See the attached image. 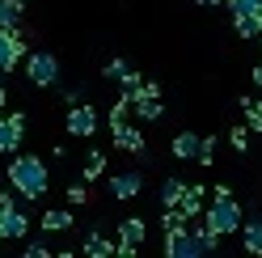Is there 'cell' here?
<instances>
[{
  "mask_svg": "<svg viewBox=\"0 0 262 258\" xmlns=\"http://www.w3.org/2000/svg\"><path fill=\"white\" fill-rule=\"evenodd\" d=\"M203 220H207V229L220 233V237L241 233V224H245V220H241V203L233 199V190H228V186H216V195H211Z\"/></svg>",
  "mask_w": 262,
  "mask_h": 258,
  "instance_id": "7a4b0ae2",
  "label": "cell"
},
{
  "mask_svg": "<svg viewBox=\"0 0 262 258\" xmlns=\"http://www.w3.org/2000/svg\"><path fill=\"white\" fill-rule=\"evenodd\" d=\"M26 76H30V85L51 89L55 80H59V59H55L51 51H30V55H26Z\"/></svg>",
  "mask_w": 262,
  "mask_h": 258,
  "instance_id": "8992f818",
  "label": "cell"
},
{
  "mask_svg": "<svg viewBox=\"0 0 262 258\" xmlns=\"http://www.w3.org/2000/svg\"><path fill=\"white\" fill-rule=\"evenodd\" d=\"M199 140H203V136H194V132H178V136L169 140V153H173L178 161H194V153H199Z\"/></svg>",
  "mask_w": 262,
  "mask_h": 258,
  "instance_id": "8fae6325",
  "label": "cell"
},
{
  "mask_svg": "<svg viewBox=\"0 0 262 258\" xmlns=\"http://www.w3.org/2000/svg\"><path fill=\"white\" fill-rule=\"evenodd\" d=\"M21 0H0V26L5 30H13V26H21Z\"/></svg>",
  "mask_w": 262,
  "mask_h": 258,
  "instance_id": "ffe728a7",
  "label": "cell"
},
{
  "mask_svg": "<svg viewBox=\"0 0 262 258\" xmlns=\"http://www.w3.org/2000/svg\"><path fill=\"white\" fill-rule=\"evenodd\" d=\"M254 85L262 89V63H254Z\"/></svg>",
  "mask_w": 262,
  "mask_h": 258,
  "instance_id": "d6a6232c",
  "label": "cell"
},
{
  "mask_svg": "<svg viewBox=\"0 0 262 258\" xmlns=\"http://www.w3.org/2000/svg\"><path fill=\"white\" fill-rule=\"evenodd\" d=\"M233 30L241 38H262V17H233Z\"/></svg>",
  "mask_w": 262,
  "mask_h": 258,
  "instance_id": "cb8c5ba5",
  "label": "cell"
},
{
  "mask_svg": "<svg viewBox=\"0 0 262 258\" xmlns=\"http://www.w3.org/2000/svg\"><path fill=\"white\" fill-rule=\"evenodd\" d=\"M5 178H9V186H13V195H21V199H42L47 186H51V169H47V161L30 157V153H13Z\"/></svg>",
  "mask_w": 262,
  "mask_h": 258,
  "instance_id": "6da1fadb",
  "label": "cell"
},
{
  "mask_svg": "<svg viewBox=\"0 0 262 258\" xmlns=\"http://www.w3.org/2000/svg\"><path fill=\"white\" fill-rule=\"evenodd\" d=\"M0 106H5V89H0Z\"/></svg>",
  "mask_w": 262,
  "mask_h": 258,
  "instance_id": "e575fe53",
  "label": "cell"
},
{
  "mask_svg": "<svg viewBox=\"0 0 262 258\" xmlns=\"http://www.w3.org/2000/svg\"><path fill=\"white\" fill-rule=\"evenodd\" d=\"M199 5H203V9H211V5H224V0H199Z\"/></svg>",
  "mask_w": 262,
  "mask_h": 258,
  "instance_id": "836d02e7",
  "label": "cell"
},
{
  "mask_svg": "<svg viewBox=\"0 0 262 258\" xmlns=\"http://www.w3.org/2000/svg\"><path fill=\"white\" fill-rule=\"evenodd\" d=\"M211 254L207 241H203V229H173L165 233V258H203Z\"/></svg>",
  "mask_w": 262,
  "mask_h": 258,
  "instance_id": "3957f363",
  "label": "cell"
},
{
  "mask_svg": "<svg viewBox=\"0 0 262 258\" xmlns=\"http://www.w3.org/2000/svg\"><path fill=\"white\" fill-rule=\"evenodd\" d=\"M110 136H114V144H119L123 153H144V144H148V140L140 136V127H131V123H114Z\"/></svg>",
  "mask_w": 262,
  "mask_h": 258,
  "instance_id": "30bf717a",
  "label": "cell"
},
{
  "mask_svg": "<svg viewBox=\"0 0 262 258\" xmlns=\"http://www.w3.org/2000/svg\"><path fill=\"white\" fill-rule=\"evenodd\" d=\"M21 136H26V115L13 110V115H0V153H17L21 148Z\"/></svg>",
  "mask_w": 262,
  "mask_h": 258,
  "instance_id": "ba28073f",
  "label": "cell"
},
{
  "mask_svg": "<svg viewBox=\"0 0 262 258\" xmlns=\"http://www.w3.org/2000/svg\"><path fill=\"white\" fill-rule=\"evenodd\" d=\"M102 174H106V157L102 153H89L85 157V169H80V182H102Z\"/></svg>",
  "mask_w": 262,
  "mask_h": 258,
  "instance_id": "d6986e66",
  "label": "cell"
},
{
  "mask_svg": "<svg viewBox=\"0 0 262 258\" xmlns=\"http://www.w3.org/2000/svg\"><path fill=\"white\" fill-rule=\"evenodd\" d=\"M228 144H233L237 153H250V127H241V123H237L233 132H228Z\"/></svg>",
  "mask_w": 262,
  "mask_h": 258,
  "instance_id": "484cf974",
  "label": "cell"
},
{
  "mask_svg": "<svg viewBox=\"0 0 262 258\" xmlns=\"http://www.w3.org/2000/svg\"><path fill=\"white\" fill-rule=\"evenodd\" d=\"M140 190H144V178H140V169H123V174H114V178H110V195L119 199V203L136 199Z\"/></svg>",
  "mask_w": 262,
  "mask_h": 258,
  "instance_id": "9c48e42d",
  "label": "cell"
},
{
  "mask_svg": "<svg viewBox=\"0 0 262 258\" xmlns=\"http://www.w3.org/2000/svg\"><path fill=\"white\" fill-rule=\"evenodd\" d=\"M233 17H262V0H224Z\"/></svg>",
  "mask_w": 262,
  "mask_h": 258,
  "instance_id": "603a6c76",
  "label": "cell"
},
{
  "mask_svg": "<svg viewBox=\"0 0 262 258\" xmlns=\"http://www.w3.org/2000/svg\"><path fill=\"white\" fill-rule=\"evenodd\" d=\"M127 72H131V63H127V59H110V63H106V72H102V76H106V80H123Z\"/></svg>",
  "mask_w": 262,
  "mask_h": 258,
  "instance_id": "83f0119b",
  "label": "cell"
},
{
  "mask_svg": "<svg viewBox=\"0 0 262 258\" xmlns=\"http://www.w3.org/2000/svg\"><path fill=\"white\" fill-rule=\"evenodd\" d=\"M182 190H186L182 178H165V182H161V207H178V203H182Z\"/></svg>",
  "mask_w": 262,
  "mask_h": 258,
  "instance_id": "e0dca14e",
  "label": "cell"
},
{
  "mask_svg": "<svg viewBox=\"0 0 262 258\" xmlns=\"http://www.w3.org/2000/svg\"><path fill=\"white\" fill-rule=\"evenodd\" d=\"M194 161H199V165H211V161H216V140H211V136L199 140V153H194Z\"/></svg>",
  "mask_w": 262,
  "mask_h": 258,
  "instance_id": "4316f807",
  "label": "cell"
},
{
  "mask_svg": "<svg viewBox=\"0 0 262 258\" xmlns=\"http://www.w3.org/2000/svg\"><path fill=\"white\" fill-rule=\"evenodd\" d=\"M0 246H5V233H0Z\"/></svg>",
  "mask_w": 262,
  "mask_h": 258,
  "instance_id": "d590c367",
  "label": "cell"
},
{
  "mask_svg": "<svg viewBox=\"0 0 262 258\" xmlns=\"http://www.w3.org/2000/svg\"><path fill=\"white\" fill-rule=\"evenodd\" d=\"M114 246H119V241H110L102 229H93V233H85V246H80V250H85L89 258H110Z\"/></svg>",
  "mask_w": 262,
  "mask_h": 258,
  "instance_id": "7c38bea8",
  "label": "cell"
},
{
  "mask_svg": "<svg viewBox=\"0 0 262 258\" xmlns=\"http://www.w3.org/2000/svg\"><path fill=\"white\" fill-rule=\"evenodd\" d=\"M241 246H245V254H262V220L258 216L241 224Z\"/></svg>",
  "mask_w": 262,
  "mask_h": 258,
  "instance_id": "2e32d148",
  "label": "cell"
},
{
  "mask_svg": "<svg viewBox=\"0 0 262 258\" xmlns=\"http://www.w3.org/2000/svg\"><path fill=\"white\" fill-rule=\"evenodd\" d=\"M72 220H76L72 207H51V212H42V229H47V233H68Z\"/></svg>",
  "mask_w": 262,
  "mask_h": 258,
  "instance_id": "4fadbf2b",
  "label": "cell"
},
{
  "mask_svg": "<svg viewBox=\"0 0 262 258\" xmlns=\"http://www.w3.org/2000/svg\"><path fill=\"white\" fill-rule=\"evenodd\" d=\"M203 199H207V190H203V186H186V190H182V203H178V212H182L186 220L203 216Z\"/></svg>",
  "mask_w": 262,
  "mask_h": 258,
  "instance_id": "9a60e30c",
  "label": "cell"
},
{
  "mask_svg": "<svg viewBox=\"0 0 262 258\" xmlns=\"http://www.w3.org/2000/svg\"><path fill=\"white\" fill-rule=\"evenodd\" d=\"M47 254H51V250H47L42 241H34V246H26V258H47Z\"/></svg>",
  "mask_w": 262,
  "mask_h": 258,
  "instance_id": "f546056e",
  "label": "cell"
},
{
  "mask_svg": "<svg viewBox=\"0 0 262 258\" xmlns=\"http://www.w3.org/2000/svg\"><path fill=\"white\" fill-rule=\"evenodd\" d=\"M144 237H148V224H144L140 216H127L119 224V241L123 246H144Z\"/></svg>",
  "mask_w": 262,
  "mask_h": 258,
  "instance_id": "5bb4252c",
  "label": "cell"
},
{
  "mask_svg": "<svg viewBox=\"0 0 262 258\" xmlns=\"http://www.w3.org/2000/svg\"><path fill=\"white\" fill-rule=\"evenodd\" d=\"M97 106H89V102H76L72 110H68V136H76V140H89V136H97Z\"/></svg>",
  "mask_w": 262,
  "mask_h": 258,
  "instance_id": "52a82bcc",
  "label": "cell"
},
{
  "mask_svg": "<svg viewBox=\"0 0 262 258\" xmlns=\"http://www.w3.org/2000/svg\"><path fill=\"white\" fill-rule=\"evenodd\" d=\"M161 229H165V233H173V229H186V216L178 212V207H165V212H161Z\"/></svg>",
  "mask_w": 262,
  "mask_h": 258,
  "instance_id": "d4e9b609",
  "label": "cell"
},
{
  "mask_svg": "<svg viewBox=\"0 0 262 258\" xmlns=\"http://www.w3.org/2000/svg\"><path fill=\"white\" fill-rule=\"evenodd\" d=\"M21 237H30V216L26 212H13L9 224H5V241H21Z\"/></svg>",
  "mask_w": 262,
  "mask_h": 258,
  "instance_id": "ac0fdd59",
  "label": "cell"
},
{
  "mask_svg": "<svg viewBox=\"0 0 262 258\" xmlns=\"http://www.w3.org/2000/svg\"><path fill=\"white\" fill-rule=\"evenodd\" d=\"M131 110L144 119V123H157L161 115H165V106H161V89L157 80H140L136 89H131Z\"/></svg>",
  "mask_w": 262,
  "mask_h": 258,
  "instance_id": "5b68a950",
  "label": "cell"
},
{
  "mask_svg": "<svg viewBox=\"0 0 262 258\" xmlns=\"http://www.w3.org/2000/svg\"><path fill=\"white\" fill-rule=\"evenodd\" d=\"M241 110H245V127H250V132H262V102L258 98H241Z\"/></svg>",
  "mask_w": 262,
  "mask_h": 258,
  "instance_id": "7402d4cb",
  "label": "cell"
},
{
  "mask_svg": "<svg viewBox=\"0 0 262 258\" xmlns=\"http://www.w3.org/2000/svg\"><path fill=\"white\" fill-rule=\"evenodd\" d=\"M68 203H72V207L89 203V182H76V186H68Z\"/></svg>",
  "mask_w": 262,
  "mask_h": 258,
  "instance_id": "f1b7e54d",
  "label": "cell"
},
{
  "mask_svg": "<svg viewBox=\"0 0 262 258\" xmlns=\"http://www.w3.org/2000/svg\"><path fill=\"white\" fill-rule=\"evenodd\" d=\"M114 254H119V258H136L140 246H123V241H119V246H114Z\"/></svg>",
  "mask_w": 262,
  "mask_h": 258,
  "instance_id": "4dcf8cb0",
  "label": "cell"
},
{
  "mask_svg": "<svg viewBox=\"0 0 262 258\" xmlns=\"http://www.w3.org/2000/svg\"><path fill=\"white\" fill-rule=\"evenodd\" d=\"M30 55V42H26V30L21 26H13V30H5L0 26V76H9L17 63Z\"/></svg>",
  "mask_w": 262,
  "mask_h": 258,
  "instance_id": "277c9868",
  "label": "cell"
},
{
  "mask_svg": "<svg viewBox=\"0 0 262 258\" xmlns=\"http://www.w3.org/2000/svg\"><path fill=\"white\" fill-rule=\"evenodd\" d=\"M106 115H110V127L114 123H127V115H131V89H123L119 98H114V106L106 110Z\"/></svg>",
  "mask_w": 262,
  "mask_h": 258,
  "instance_id": "44dd1931",
  "label": "cell"
},
{
  "mask_svg": "<svg viewBox=\"0 0 262 258\" xmlns=\"http://www.w3.org/2000/svg\"><path fill=\"white\" fill-rule=\"evenodd\" d=\"M136 85H140V72H136V68H131V72L123 76V89H136Z\"/></svg>",
  "mask_w": 262,
  "mask_h": 258,
  "instance_id": "1f68e13d",
  "label": "cell"
}]
</instances>
